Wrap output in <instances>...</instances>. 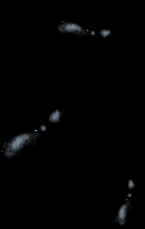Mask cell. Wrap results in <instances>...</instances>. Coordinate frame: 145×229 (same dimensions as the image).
Segmentation results:
<instances>
[{
  "mask_svg": "<svg viewBox=\"0 0 145 229\" xmlns=\"http://www.w3.org/2000/svg\"><path fill=\"white\" fill-rule=\"evenodd\" d=\"M42 136L39 131L22 133L8 141L4 147L3 154L7 158L15 157L24 148L36 144V141Z\"/></svg>",
  "mask_w": 145,
  "mask_h": 229,
  "instance_id": "6da1fadb",
  "label": "cell"
},
{
  "mask_svg": "<svg viewBox=\"0 0 145 229\" xmlns=\"http://www.w3.org/2000/svg\"><path fill=\"white\" fill-rule=\"evenodd\" d=\"M136 186V184L135 182V180L133 178L128 180L127 182V187L129 190H131L133 189Z\"/></svg>",
  "mask_w": 145,
  "mask_h": 229,
  "instance_id": "8992f818",
  "label": "cell"
},
{
  "mask_svg": "<svg viewBox=\"0 0 145 229\" xmlns=\"http://www.w3.org/2000/svg\"><path fill=\"white\" fill-rule=\"evenodd\" d=\"M90 34L92 36H94L96 35V32L94 30H91L90 32Z\"/></svg>",
  "mask_w": 145,
  "mask_h": 229,
  "instance_id": "ba28073f",
  "label": "cell"
},
{
  "mask_svg": "<svg viewBox=\"0 0 145 229\" xmlns=\"http://www.w3.org/2000/svg\"><path fill=\"white\" fill-rule=\"evenodd\" d=\"M99 34L100 35L101 37H102L105 39L107 38L108 37H113L114 36V33L112 32L110 30L106 29H104L100 31Z\"/></svg>",
  "mask_w": 145,
  "mask_h": 229,
  "instance_id": "5b68a950",
  "label": "cell"
},
{
  "mask_svg": "<svg viewBox=\"0 0 145 229\" xmlns=\"http://www.w3.org/2000/svg\"><path fill=\"white\" fill-rule=\"evenodd\" d=\"M58 31L65 34H73L79 38L83 36L88 37V31L77 23L72 22H63L58 25L57 27Z\"/></svg>",
  "mask_w": 145,
  "mask_h": 229,
  "instance_id": "7a4b0ae2",
  "label": "cell"
},
{
  "mask_svg": "<svg viewBox=\"0 0 145 229\" xmlns=\"http://www.w3.org/2000/svg\"><path fill=\"white\" fill-rule=\"evenodd\" d=\"M66 114L65 110L63 109L60 111L57 109L50 114L49 118V122L53 123H59L61 122L60 118Z\"/></svg>",
  "mask_w": 145,
  "mask_h": 229,
  "instance_id": "277c9868",
  "label": "cell"
},
{
  "mask_svg": "<svg viewBox=\"0 0 145 229\" xmlns=\"http://www.w3.org/2000/svg\"><path fill=\"white\" fill-rule=\"evenodd\" d=\"M39 129L42 132H45L47 129V127L46 125H44V124H42V125L40 126H39Z\"/></svg>",
  "mask_w": 145,
  "mask_h": 229,
  "instance_id": "52a82bcc",
  "label": "cell"
},
{
  "mask_svg": "<svg viewBox=\"0 0 145 229\" xmlns=\"http://www.w3.org/2000/svg\"><path fill=\"white\" fill-rule=\"evenodd\" d=\"M132 194H131V193H128V194H127V195H126V197H127L128 198V199H130V198H131V197H132Z\"/></svg>",
  "mask_w": 145,
  "mask_h": 229,
  "instance_id": "9c48e42d",
  "label": "cell"
},
{
  "mask_svg": "<svg viewBox=\"0 0 145 229\" xmlns=\"http://www.w3.org/2000/svg\"><path fill=\"white\" fill-rule=\"evenodd\" d=\"M132 208L131 200L128 198L120 206L116 216V222L119 226H125L127 222L128 214Z\"/></svg>",
  "mask_w": 145,
  "mask_h": 229,
  "instance_id": "3957f363",
  "label": "cell"
}]
</instances>
